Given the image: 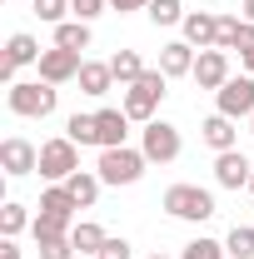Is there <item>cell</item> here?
<instances>
[{
    "mask_svg": "<svg viewBox=\"0 0 254 259\" xmlns=\"http://www.w3.org/2000/svg\"><path fill=\"white\" fill-rule=\"evenodd\" d=\"M105 5H110V0H70V15H75V20H85V25H90V20H95V15H105Z\"/></svg>",
    "mask_w": 254,
    "mask_h": 259,
    "instance_id": "obj_32",
    "label": "cell"
},
{
    "mask_svg": "<svg viewBox=\"0 0 254 259\" xmlns=\"http://www.w3.org/2000/svg\"><path fill=\"white\" fill-rule=\"evenodd\" d=\"M180 259H229V249H224V239L199 234V239H190V244L180 249Z\"/></svg>",
    "mask_w": 254,
    "mask_h": 259,
    "instance_id": "obj_26",
    "label": "cell"
},
{
    "mask_svg": "<svg viewBox=\"0 0 254 259\" xmlns=\"http://www.w3.org/2000/svg\"><path fill=\"white\" fill-rule=\"evenodd\" d=\"M110 70H115L120 85H135V80L145 75V60H140L135 50H120V55H110Z\"/></svg>",
    "mask_w": 254,
    "mask_h": 259,
    "instance_id": "obj_24",
    "label": "cell"
},
{
    "mask_svg": "<svg viewBox=\"0 0 254 259\" xmlns=\"http://www.w3.org/2000/svg\"><path fill=\"white\" fill-rule=\"evenodd\" d=\"M0 169H5L10 180H20V175H40V150H35L30 140L10 135V140H0Z\"/></svg>",
    "mask_w": 254,
    "mask_h": 259,
    "instance_id": "obj_8",
    "label": "cell"
},
{
    "mask_svg": "<svg viewBox=\"0 0 254 259\" xmlns=\"http://www.w3.org/2000/svg\"><path fill=\"white\" fill-rule=\"evenodd\" d=\"M35 244H40V259H75L80 254L70 239H35Z\"/></svg>",
    "mask_w": 254,
    "mask_h": 259,
    "instance_id": "obj_31",
    "label": "cell"
},
{
    "mask_svg": "<svg viewBox=\"0 0 254 259\" xmlns=\"http://www.w3.org/2000/svg\"><path fill=\"white\" fill-rule=\"evenodd\" d=\"M215 110L229 120H249L254 115V75H229L215 90Z\"/></svg>",
    "mask_w": 254,
    "mask_h": 259,
    "instance_id": "obj_7",
    "label": "cell"
},
{
    "mask_svg": "<svg viewBox=\"0 0 254 259\" xmlns=\"http://www.w3.org/2000/svg\"><path fill=\"white\" fill-rule=\"evenodd\" d=\"M159 209H164L170 220H185V225H204V220L220 214V209H215V194L199 190V185H170L164 199H159Z\"/></svg>",
    "mask_w": 254,
    "mask_h": 259,
    "instance_id": "obj_3",
    "label": "cell"
},
{
    "mask_svg": "<svg viewBox=\"0 0 254 259\" xmlns=\"http://www.w3.org/2000/svg\"><path fill=\"white\" fill-rule=\"evenodd\" d=\"M239 45V15H220V35H215V50H234Z\"/></svg>",
    "mask_w": 254,
    "mask_h": 259,
    "instance_id": "obj_30",
    "label": "cell"
},
{
    "mask_svg": "<svg viewBox=\"0 0 254 259\" xmlns=\"http://www.w3.org/2000/svg\"><path fill=\"white\" fill-rule=\"evenodd\" d=\"M80 65L85 55H75V50H60V45H50L45 55H40V80H50V85H65V80H80Z\"/></svg>",
    "mask_w": 254,
    "mask_h": 259,
    "instance_id": "obj_10",
    "label": "cell"
},
{
    "mask_svg": "<svg viewBox=\"0 0 254 259\" xmlns=\"http://www.w3.org/2000/svg\"><path fill=\"white\" fill-rule=\"evenodd\" d=\"M65 135H70V140H75L80 150H85V145H95V150H100V130H95V115H80V110H75V115L65 120Z\"/></svg>",
    "mask_w": 254,
    "mask_h": 259,
    "instance_id": "obj_23",
    "label": "cell"
},
{
    "mask_svg": "<svg viewBox=\"0 0 254 259\" xmlns=\"http://www.w3.org/2000/svg\"><path fill=\"white\" fill-rule=\"evenodd\" d=\"M115 85H120V80H115L110 60H85V65H80V90H85L90 100H105Z\"/></svg>",
    "mask_w": 254,
    "mask_h": 259,
    "instance_id": "obj_15",
    "label": "cell"
},
{
    "mask_svg": "<svg viewBox=\"0 0 254 259\" xmlns=\"http://www.w3.org/2000/svg\"><path fill=\"white\" fill-rule=\"evenodd\" d=\"M180 30H185V40H190L194 50H215V35H220V15H209V10H190Z\"/></svg>",
    "mask_w": 254,
    "mask_h": 259,
    "instance_id": "obj_14",
    "label": "cell"
},
{
    "mask_svg": "<svg viewBox=\"0 0 254 259\" xmlns=\"http://www.w3.org/2000/svg\"><path fill=\"white\" fill-rule=\"evenodd\" d=\"M150 259H170V254H150Z\"/></svg>",
    "mask_w": 254,
    "mask_h": 259,
    "instance_id": "obj_40",
    "label": "cell"
},
{
    "mask_svg": "<svg viewBox=\"0 0 254 259\" xmlns=\"http://www.w3.org/2000/svg\"><path fill=\"white\" fill-rule=\"evenodd\" d=\"M145 15H150L155 25H185V15H190V10H185L180 0H150V10H145Z\"/></svg>",
    "mask_w": 254,
    "mask_h": 259,
    "instance_id": "obj_27",
    "label": "cell"
},
{
    "mask_svg": "<svg viewBox=\"0 0 254 259\" xmlns=\"http://www.w3.org/2000/svg\"><path fill=\"white\" fill-rule=\"evenodd\" d=\"M65 190L75 194V204H80V209H90V204L100 199V190H105V180H100V175H90V169H75V175L65 180Z\"/></svg>",
    "mask_w": 254,
    "mask_h": 259,
    "instance_id": "obj_18",
    "label": "cell"
},
{
    "mask_svg": "<svg viewBox=\"0 0 254 259\" xmlns=\"http://www.w3.org/2000/svg\"><path fill=\"white\" fill-rule=\"evenodd\" d=\"M110 10H120V15H130V10H150V0H110Z\"/></svg>",
    "mask_w": 254,
    "mask_h": 259,
    "instance_id": "obj_35",
    "label": "cell"
},
{
    "mask_svg": "<svg viewBox=\"0 0 254 259\" xmlns=\"http://www.w3.org/2000/svg\"><path fill=\"white\" fill-rule=\"evenodd\" d=\"M35 15L45 20V25H65V10H70V0H30Z\"/></svg>",
    "mask_w": 254,
    "mask_h": 259,
    "instance_id": "obj_29",
    "label": "cell"
},
{
    "mask_svg": "<svg viewBox=\"0 0 254 259\" xmlns=\"http://www.w3.org/2000/svg\"><path fill=\"white\" fill-rule=\"evenodd\" d=\"M199 135H204V145H209L215 155H224V150H234V140H239V130H234V120H229V115H220V110H215V115H209V120L199 125Z\"/></svg>",
    "mask_w": 254,
    "mask_h": 259,
    "instance_id": "obj_17",
    "label": "cell"
},
{
    "mask_svg": "<svg viewBox=\"0 0 254 259\" xmlns=\"http://www.w3.org/2000/svg\"><path fill=\"white\" fill-rule=\"evenodd\" d=\"M190 80L199 85V90H220L224 80H229V50H199Z\"/></svg>",
    "mask_w": 254,
    "mask_h": 259,
    "instance_id": "obj_12",
    "label": "cell"
},
{
    "mask_svg": "<svg viewBox=\"0 0 254 259\" xmlns=\"http://www.w3.org/2000/svg\"><path fill=\"white\" fill-rule=\"evenodd\" d=\"M249 175H254V164L244 160L239 150L215 155V185H220V190H249Z\"/></svg>",
    "mask_w": 254,
    "mask_h": 259,
    "instance_id": "obj_11",
    "label": "cell"
},
{
    "mask_svg": "<svg viewBox=\"0 0 254 259\" xmlns=\"http://www.w3.org/2000/svg\"><path fill=\"white\" fill-rule=\"evenodd\" d=\"M224 249L229 259H254V225H234L224 234Z\"/></svg>",
    "mask_w": 254,
    "mask_h": 259,
    "instance_id": "obj_25",
    "label": "cell"
},
{
    "mask_svg": "<svg viewBox=\"0 0 254 259\" xmlns=\"http://www.w3.org/2000/svg\"><path fill=\"white\" fill-rule=\"evenodd\" d=\"M244 20H254V0H244Z\"/></svg>",
    "mask_w": 254,
    "mask_h": 259,
    "instance_id": "obj_38",
    "label": "cell"
},
{
    "mask_svg": "<svg viewBox=\"0 0 254 259\" xmlns=\"http://www.w3.org/2000/svg\"><path fill=\"white\" fill-rule=\"evenodd\" d=\"M170 95V75H164V70H145V75H140V80H135V85H125V105H120V110H125L130 120H140V125H150V120H155V110H159V100Z\"/></svg>",
    "mask_w": 254,
    "mask_h": 259,
    "instance_id": "obj_2",
    "label": "cell"
},
{
    "mask_svg": "<svg viewBox=\"0 0 254 259\" xmlns=\"http://www.w3.org/2000/svg\"><path fill=\"white\" fill-rule=\"evenodd\" d=\"M95 259H130V239H125V234H120V239L110 234V239H105V249H100Z\"/></svg>",
    "mask_w": 254,
    "mask_h": 259,
    "instance_id": "obj_33",
    "label": "cell"
},
{
    "mask_svg": "<svg viewBox=\"0 0 254 259\" xmlns=\"http://www.w3.org/2000/svg\"><path fill=\"white\" fill-rule=\"evenodd\" d=\"M70 220H55V214H35V225H30V234L35 239H70Z\"/></svg>",
    "mask_w": 254,
    "mask_h": 259,
    "instance_id": "obj_28",
    "label": "cell"
},
{
    "mask_svg": "<svg viewBox=\"0 0 254 259\" xmlns=\"http://www.w3.org/2000/svg\"><path fill=\"white\" fill-rule=\"evenodd\" d=\"M0 259H20V249H15V239H0Z\"/></svg>",
    "mask_w": 254,
    "mask_h": 259,
    "instance_id": "obj_36",
    "label": "cell"
},
{
    "mask_svg": "<svg viewBox=\"0 0 254 259\" xmlns=\"http://www.w3.org/2000/svg\"><path fill=\"white\" fill-rule=\"evenodd\" d=\"M249 45H254V20L239 15V45H234V50H249Z\"/></svg>",
    "mask_w": 254,
    "mask_h": 259,
    "instance_id": "obj_34",
    "label": "cell"
},
{
    "mask_svg": "<svg viewBox=\"0 0 254 259\" xmlns=\"http://www.w3.org/2000/svg\"><path fill=\"white\" fill-rule=\"evenodd\" d=\"M239 65H244V75H254V45H249V50H239Z\"/></svg>",
    "mask_w": 254,
    "mask_h": 259,
    "instance_id": "obj_37",
    "label": "cell"
},
{
    "mask_svg": "<svg viewBox=\"0 0 254 259\" xmlns=\"http://www.w3.org/2000/svg\"><path fill=\"white\" fill-rule=\"evenodd\" d=\"M194 60H199V50H194L190 40H170V45L159 50V70H164L170 80H180V75H194Z\"/></svg>",
    "mask_w": 254,
    "mask_h": 259,
    "instance_id": "obj_13",
    "label": "cell"
},
{
    "mask_svg": "<svg viewBox=\"0 0 254 259\" xmlns=\"http://www.w3.org/2000/svg\"><path fill=\"white\" fill-rule=\"evenodd\" d=\"M40 55H45V50H40V40H35V35H10V40H5V65H0V75H5V85H15V70H25V65H40Z\"/></svg>",
    "mask_w": 254,
    "mask_h": 259,
    "instance_id": "obj_9",
    "label": "cell"
},
{
    "mask_svg": "<svg viewBox=\"0 0 254 259\" xmlns=\"http://www.w3.org/2000/svg\"><path fill=\"white\" fill-rule=\"evenodd\" d=\"M35 220H30V209H25V204H15V199H5V204H0V234H5V239H15V234H20V229H30Z\"/></svg>",
    "mask_w": 254,
    "mask_h": 259,
    "instance_id": "obj_22",
    "label": "cell"
},
{
    "mask_svg": "<svg viewBox=\"0 0 254 259\" xmlns=\"http://www.w3.org/2000/svg\"><path fill=\"white\" fill-rule=\"evenodd\" d=\"M145 150H130V145H120V150H100V164L95 175L105 180V185H135L140 175H145Z\"/></svg>",
    "mask_w": 254,
    "mask_h": 259,
    "instance_id": "obj_5",
    "label": "cell"
},
{
    "mask_svg": "<svg viewBox=\"0 0 254 259\" xmlns=\"http://www.w3.org/2000/svg\"><path fill=\"white\" fill-rule=\"evenodd\" d=\"M75 169H80V145H75L70 135H55V140H45V145H40V180L65 185Z\"/></svg>",
    "mask_w": 254,
    "mask_h": 259,
    "instance_id": "obj_4",
    "label": "cell"
},
{
    "mask_svg": "<svg viewBox=\"0 0 254 259\" xmlns=\"http://www.w3.org/2000/svg\"><path fill=\"white\" fill-rule=\"evenodd\" d=\"M10 115H20V120H45V115H55V105H60V85H50V80H15L10 90Z\"/></svg>",
    "mask_w": 254,
    "mask_h": 259,
    "instance_id": "obj_1",
    "label": "cell"
},
{
    "mask_svg": "<svg viewBox=\"0 0 254 259\" xmlns=\"http://www.w3.org/2000/svg\"><path fill=\"white\" fill-rule=\"evenodd\" d=\"M95 130H100V150H120L130 135V115L125 110H95Z\"/></svg>",
    "mask_w": 254,
    "mask_h": 259,
    "instance_id": "obj_16",
    "label": "cell"
},
{
    "mask_svg": "<svg viewBox=\"0 0 254 259\" xmlns=\"http://www.w3.org/2000/svg\"><path fill=\"white\" fill-rule=\"evenodd\" d=\"M249 130H254V115H249Z\"/></svg>",
    "mask_w": 254,
    "mask_h": 259,
    "instance_id": "obj_41",
    "label": "cell"
},
{
    "mask_svg": "<svg viewBox=\"0 0 254 259\" xmlns=\"http://www.w3.org/2000/svg\"><path fill=\"white\" fill-rule=\"evenodd\" d=\"M75 209L80 204H75V194L65 190V185H50V190L40 194V214H55V220H70L75 225Z\"/></svg>",
    "mask_w": 254,
    "mask_h": 259,
    "instance_id": "obj_19",
    "label": "cell"
},
{
    "mask_svg": "<svg viewBox=\"0 0 254 259\" xmlns=\"http://www.w3.org/2000/svg\"><path fill=\"white\" fill-rule=\"evenodd\" d=\"M140 150H145L150 164H175L180 150H185V140H180V130L170 125V120H150V125L140 130Z\"/></svg>",
    "mask_w": 254,
    "mask_h": 259,
    "instance_id": "obj_6",
    "label": "cell"
},
{
    "mask_svg": "<svg viewBox=\"0 0 254 259\" xmlns=\"http://www.w3.org/2000/svg\"><path fill=\"white\" fill-rule=\"evenodd\" d=\"M249 194H254V175H249Z\"/></svg>",
    "mask_w": 254,
    "mask_h": 259,
    "instance_id": "obj_39",
    "label": "cell"
},
{
    "mask_svg": "<svg viewBox=\"0 0 254 259\" xmlns=\"http://www.w3.org/2000/svg\"><path fill=\"white\" fill-rule=\"evenodd\" d=\"M90 40H95V35H90V25H85V20H65V25H55V45H60V50L85 55V50H90Z\"/></svg>",
    "mask_w": 254,
    "mask_h": 259,
    "instance_id": "obj_21",
    "label": "cell"
},
{
    "mask_svg": "<svg viewBox=\"0 0 254 259\" xmlns=\"http://www.w3.org/2000/svg\"><path fill=\"white\" fill-rule=\"evenodd\" d=\"M105 239H110V234H105L95 220H75V229H70V244H75L80 254H100V249H105Z\"/></svg>",
    "mask_w": 254,
    "mask_h": 259,
    "instance_id": "obj_20",
    "label": "cell"
}]
</instances>
